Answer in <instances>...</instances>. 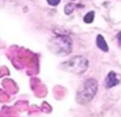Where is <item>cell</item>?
<instances>
[{
  "label": "cell",
  "mask_w": 121,
  "mask_h": 117,
  "mask_svg": "<svg viewBox=\"0 0 121 117\" xmlns=\"http://www.w3.org/2000/svg\"><path fill=\"white\" fill-rule=\"evenodd\" d=\"M98 90V82L95 79H88L83 83L77 93V101L81 104L88 103L94 99Z\"/></svg>",
  "instance_id": "obj_1"
},
{
  "label": "cell",
  "mask_w": 121,
  "mask_h": 117,
  "mask_svg": "<svg viewBox=\"0 0 121 117\" xmlns=\"http://www.w3.org/2000/svg\"><path fill=\"white\" fill-rule=\"evenodd\" d=\"M49 48L51 51L56 54H68L71 52L72 48V42L70 37L66 35H57L51 38L49 43Z\"/></svg>",
  "instance_id": "obj_2"
},
{
  "label": "cell",
  "mask_w": 121,
  "mask_h": 117,
  "mask_svg": "<svg viewBox=\"0 0 121 117\" xmlns=\"http://www.w3.org/2000/svg\"><path fill=\"white\" fill-rule=\"evenodd\" d=\"M88 67V61L84 57H74L70 60L60 64V68L68 72H73L77 75L85 72Z\"/></svg>",
  "instance_id": "obj_3"
},
{
  "label": "cell",
  "mask_w": 121,
  "mask_h": 117,
  "mask_svg": "<svg viewBox=\"0 0 121 117\" xmlns=\"http://www.w3.org/2000/svg\"><path fill=\"white\" fill-rule=\"evenodd\" d=\"M118 83H119V79H118L116 72L111 71V72L107 75L106 79H105V86H106L107 88H111V87H113V86H116Z\"/></svg>",
  "instance_id": "obj_4"
},
{
  "label": "cell",
  "mask_w": 121,
  "mask_h": 117,
  "mask_svg": "<svg viewBox=\"0 0 121 117\" xmlns=\"http://www.w3.org/2000/svg\"><path fill=\"white\" fill-rule=\"evenodd\" d=\"M97 46H98V48H100L102 51H104V52H107V51H108V46H107L106 42H105L104 37H103L102 35L97 36Z\"/></svg>",
  "instance_id": "obj_5"
},
{
  "label": "cell",
  "mask_w": 121,
  "mask_h": 117,
  "mask_svg": "<svg viewBox=\"0 0 121 117\" xmlns=\"http://www.w3.org/2000/svg\"><path fill=\"white\" fill-rule=\"evenodd\" d=\"M94 19H95V12L94 11L88 12L87 14L84 16V21H85L86 23H91L92 21H94Z\"/></svg>",
  "instance_id": "obj_6"
},
{
  "label": "cell",
  "mask_w": 121,
  "mask_h": 117,
  "mask_svg": "<svg viewBox=\"0 0 121 117\" xmlns=\"http://www.w3.org/2000/svg\"><path fill=\"white\" fill-rule=\"evenodd\" d=\"M74 4H72V3H69V4H67L66 6H65V13H66L67 15H69V14H71L72 13V11L74 10Z\"/></svg>",
  "instance_id": "obj_7"
},
{
  "label": "cell",
  "mask_w": 121,
  "mask_h": 117,
  "mask_svg": "<svg viewBox=\"0 0 121 117\" xmlns=\"http://www.w3.org/2000/svg\"><path fill=\"white\" fill-rule=\"evenodd\" d=\"M47 1H48V3L50 4V5H57V4L60 3V0H47Z\"/></svg>",
  "instance_id": "obj_8"
},
{
  "label": "cell",
  "mask_w": 121,
  "mask_h": 117,
  "mask_svg": "<svg viewBox=\"0 0 121 117\" xmlns=\"http://www.w3.org/2000/svg\"><path fill=\"white\" fill-rule=\"evenodd\" d=\"M118 40L121 42V32H119V34H118Z\"/></svg>",
  "instance_id": "obj_9"
}]
</instances>
